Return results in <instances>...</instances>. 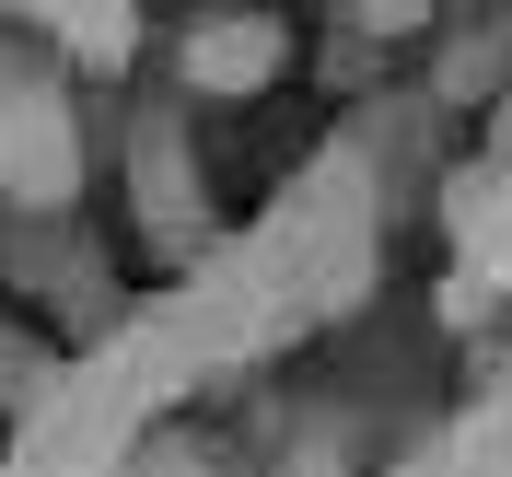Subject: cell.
I'll list each match as a JSON object with an SVG mask.
<instances>
[{"label":"cell","instance_id":"cell-3","mask_svg":"<svg viewBox=\"0 0 512 477\" xmlns=\"http://www.w3.org/2000/svg\"><path fill=\"white\" fill-rule=\"evenodd\" d=\"M35 35H47V47H70V59H105V70L140 59V24H128V12H47Z\"/></svg>","mask_w":512,"mask_h":477},{"label":"cell","instance_id":"cell-1","mask_svg":"<svg viewBox=\"0 0 512 477\" xmlns=\"http://www.w3.org/2000/svg\"><path fill=\"white\" fill-rule=\"evenodd\" d=\"M82 187V128H70V82L59 70H0V198L59 222Z\"/></svg>","mask_w":512,"mask_h":477},{"label":"cell","instance_id":"cell-2","mask_svg":"<svg viewBox=\"0 0 512 477\" xmlns=\"http://www.w3.org/2000/svg\"><path fill=\"white\" fill-rule=\"evenodd\" d=\"M187 94H268V70L291 59V24L268 12H222V24H187Z\"/></svg>","mask_w":512,"mask_h":477}]
</instances>
